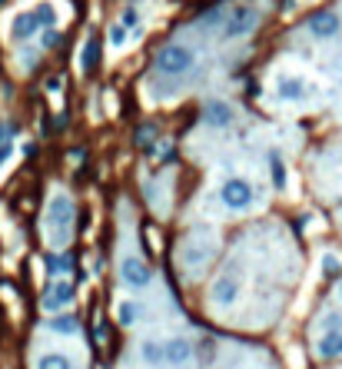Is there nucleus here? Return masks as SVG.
I'll list each match as a JSON object with an SVG mask.
<instances>
[{
  "mask_svg": "<svg viewBox=\"0 0 342 369\" xmlns=\"http://www.w3.org/2000/svg\"><path fill=\"white\" fill-rule=\"evenodd\" d=\"M80 330V320L76 316H57V320H50V333H57V336H74Z\"/></svg>",
  "mask_w": 342,
  "mask_h": 369,
  "instance_id": "20",
  "label": "nucleus"
},
{
  "mask_svg": "<svg viewBox=\"0 0 342 369\" xmlns=\"http://www.w3.org/2000/svg\"><path fill=\"white\" fill-rule=\"evenodd\" d=\"M120 27L124 30H140V14H136V7H126L124 17H120Z\"/></svg>",
  "mask_w": 342,
  "mask_h": 369,
  "instance_id": "24",
  "label": "nucleus"
},
{
  "mask_svg": "<svg viewBox=\"0 0 342 369\" xmlns=\"http://www.w3.org/2000/svg\"><path fill=\"white\" fill-rule=\"evenodd\" d=\"M236 120V110L229 107L226 100H206L203 103V123L213 126V130H223V126H229Z\"/></svg>",
  "mask_w": 342,
  "mask_h": 369,
  "instance_id": "8",
  "label": "nucleus"
},
{
  "mask_svg": "<svg viewBox=\"0 0 342 369\" xmlns=\"http://www.w3.org/2000/svg\"><path fill=\"white\" fill-rule=\"evenodd\" d=\"M163 356H166V363L170 366H186V363L193 360V343L186 340V336H173L170 343H163Z\"/></svg>",
  "mask_w": 342,
  "mask_h": 369,
  "instance_id": "9",
  "label": "nucleus"
},
{
  "mask_svg": "<svg viewBox=\"0 0 342 369\" xmlns=\"http://www.w3.org/2000/svg\"><path fill=\"white\" fill-rule=\"evenodd\" d=\"M209 296H213V303H216V306H233V300L239 296V283L233 280V276H219V280L213 283Z\"/></svg>",
  "mask_w": 342,
  "mask_h": 369,
  "instance_id": "11",
  "label": "nucleus"
},
{
  "mask_svg": "<svg viewBox=\"0 0 342 369\" xmlns=\"http://www.w3.org/2000/svg\"><path fill=\"white\" fill-rule=\"evenodd\" d=\"M213 250H216V240H213V233H206V230H196V233L186 240L183 253H180L183 270L190 273V276H200L203 266L213 260Z\"/></svg>",
  "mask_w": 342,
  "mask_h": 369,
  "instance_id": "3",
  "label": "nucleus"
},
{
  "mask_svg": "<svg viewBox=\"0 0 342 369\" xmlns=\"http://www.w3.org/2000/svg\"><path fill=\"white\" fill-rule=\"evenodd\" d=\"M136 316H140V310H136L134 300H120V303H116V320H120V326H134Z\"/></svg>",
  "mask_w": 342,
  "mask_h": 369,
  "instance_id": "21",
  "label": "nucleus"
},
{
  "mask_svg": "<svg viewBox=\"0 0 342 369\" xmlns=\"http://www.w3.org/2000/svg\"><path fill=\"white\" fill-rule=\"evenodd\" d=\"M40 30L37 24V14L34 10H27V14H17V20H14V27H10V37L17 40V44H27L34 34Z\"/></svg>",
  "mask_w": 342,
  "mask_h": 369,
  "instance_id": "12",
  "label": "nucleus"
},
{
  "mask_svg": "<svg viewBox=\"0 0 342 369\" xmlns=\"http://www.w3.org/2000/svg\"><path fill=\"white\" fill-rule=\"evenodd\" d=\"M74 216L76 206L67 193H54L47 203V213H44V233H47L50 246H67L70 236H74Z\"/></svg>",
  "mask_w": 342,
  "mask_h": 369,
  "instance_id": "1",
  "label": "nucleus"
},
{
  "mask_svg": "<svg viewBox=\"0 0 342 369\" xmlns=\"http://www.w3.org/2000/svg\"><path fill=\"white\" fill-rule=\"evenodd\" d=\"M156 136H160V126L143 123L140 130H136V146H140L143 153H153V150H156Z\"/></svg>",
  "mask_w": 342,
  "mask_h": 369,
  "instance_id": "17",
  "label": "nucleus"
},
{
  "mask_svg": "<svg viewBox=\"0 0 342 369\" xmlns=\"http://www.w3.org/2000/svg\"><path fill=\"white\" fill-rule=\"evenodd\" d=\"M110 47H126V30L120 27V24H114V27H110Z\"/></svg>",
  "mask_w": 342,
  "mask_h": 369,
  "instance_id": "26",
  "label": "nucleus"
},
{
  "mask_svg": "<svg viewBox=\"0 0 342 369\" xmlns=\"http://www.w3.org/2000/svg\"><path fill=\"white\" fill-rule=\"evenodd\" d=\"M10 156H14V143H10V140H0V166L7 163Z\"/></svg>",
  "mask_w": 342,
  "mask_h": 369,
  "instance_id": "27",
  "label": "nucleus"
},
{
  "mask_svg": "<svg viewBox=\"0 0 342 369\" xmlns=\"http://www.w3.org/2000/svg\"><path fill=\"white\" fill-rule=\"evenodd\" d=\"M342 27V20L336 17V14H329V10H323V14H313L309 17V34H313L316 40H329L336 37Z\"/></svg>",
  "mask_w": 342,
  "mask_h": 369,
  "instance_id": "10",
  "label": "nucleus"
},
{
  "mask_svg": "<svg viewBox=\"0 0 342 369\" xmlns=\"http://www.w3.org/2000/svg\"><path fill=\"white\" fill-rule=\"evenodd\" d=\"M273 186L276 190H286V166L276 153H273Z\"/></svg>",
  "mask_w": 342,
  "mask_h": 369,
  "instance_id": "23",
  "label": "nucleus"
},
{
  "mask_svg": "<svg viewBox=\"0 0 342 369\" xmlns=\"http://www.w3.org/2000/svg\"><path fill=\"white\" fill-rule=\"evenodd\" d=\"M44 266H47V273L57 280V276L74 270V256H70V253H47V256H44Z\"/></svg>",
  "mask_w": 342,
  "mask_h": 369,
  "instance_id": "15",
  "label": "nucleus"
},
{
  "mask_svg": "<svg viewBox=\"0 0 342 369\" xmlns=\"http://www.w3.org/2000/svg\"><path fill=\"white\" fill-rule=\"evenodd\" d=\"M0 140H10V126L0 120Z\"/></svg>",
  "mask_w": 342,
  "mask_h": 369,
  "instance_id": "30",
  "label": "nucleus"
},
{
  "mask_svg": "<svg viewBox=\"0 0 342 369\" xmlns=\"http://www.w3.org/2000/svg\"><path fill=\"white\" fill-rule=\"evenodd\" d=\"M60 44V30L57 27H50V30H44V34H40V47L44 50H54Z\"/></svg>",
  "mask_w": 342,
  "mask_h": 369,
  "instance_id": "25",
  "label": "nucleus"
},
{
  "mask_svg": "<svg viewBox=\"0 0 342 369\" xmlns=\"http://www.w3.org/2000/svg\"><path fill=\"white\" fill-rule=\"evenodd\" d=\"M153 67L160 77H170V80H180L183 74H190L196 67V54H193L186 44H166V47L156 54Z\"/></svg>",
  "mask_w": 342,
  "mask_h": 369,
  "instance_id": "2",
  "label": "nucleus"
},
{
  "mask_svg": "<svg viewBox=\"0 0 342 369\" xmlns=\"http://www.w3.org/2000/svg\"><path fill=\"white\" fill-rule=\"evenodd\" d=\"M96 60H100V40L90 37V40H86V47H84V57H80V67H84V74H94Z\"/></svg>",
  "mask_w": 342,
  "mask_h": 369,
  "instance_id": "19",
  "label": "nucleus"
},
{
  "mask_svg": "<svg viewBox=\"0 0 342 369\" xmlns=\"http://www.w3.org/2000/svg\"><path fill=\"white\" fill-rule=\"evenodd\" d=\"M37 24H40V30H50V27H57V10L50 7V4H40L37 10Z\"/></svg>",
  "mask_w": 342,
  "mask_h": 369,
  "instance_id": "22",
  "label": "nucleus"
},
{
  "mask_svg": "<svg viewBox=\"0 0 342 369\" xmlns=\"http://www.w3.org/2000/svg\"><path fill=\"white\" fill-rule=\"evenodd\" d=\"M76 296V286L70 280H54L47 283V290H44V296H40V306L47 313H60V310H67L70 303H74Z\"/></svg>",
  "mask_w": 342,
  "mask_h": 369,
  "instance_id": "6",
  "label": "nucleus"
},
{
  "mask_svg": "<svg viewBox=\"0 0 342 369\" xmlns=\"http://www.w3.org/2000/svg\"><path fill=\"white\" fill-rule=\"evenodd\" d=\"M256 27H259V10L249 7V4H236L233 10H226L219 34H223L226 40H236V37H246V34H253Z\"/></svg>",
  "mask_w": 342,
  "mask_h": 369,
  "instance_id": "4",
  "label": "nucleus"
},
{
  "mask_svg": "<svg viewBox=\"0 0 342 369\" xmlns=\"http://www.w3.org/2000/svg\"><path fill=\"white\" fill-rule=\"evenodd\" d=\"M323 270H326V276H336V273H339V263H336V256H326Z\"/></svg>",
  "mask_w": 342,
  "mask_h": 369,
  "instance_id": "28",
  "label": "nucleus"
},
{
  "mask_svg": "<svg viewBox=\"0 0 342 369\" xmlns=\"http://www.w3.org/2000/svg\"><path fill=\"white\" fill-rule=\"evenodd\" d=\"M219 200H223L226 210L243 213V210H249V206L256 203V190H253V183H249L246 176H229L226 183L219 186Z\"/></svg>",
  "mask_w": 342,
  "mask_h": 369,
  "instance_id": "5",
  "label": "nucleus"
},
{
  "mask_svg": "<svg viewBox=\"0 0 342 369\" xmlns=\"http://www.w3.org/2000/svg\"><path fill=\"white\" fill-rule=\"evenodd\" d=\"M140 356H143V363H146V366H153V369L166 366V356H163V343H156V340H143Z\"/></svg>",
  "mask_w": 342,
  "mask_h": 369,
  "instance_id": "16",
  "label": "nucleus"
},
{
  "mask_svg": "<svg viewBox=\"0 0 342 369\" xmlns=\"http://www.w3.org/2000/svg\"><path fill=\"white\" fill-rule=\"evenodd\" d=\"M339 300H342V286H339Z\"/></svg>",
  "mask_w": 342,
  "mask_h": 369,
  "instance_id": "31",
  "label": "nucleus"
},
{
  "mask_svg": "<svg viewBox=\"0 0 342 369\" xmlns=\"http://www.w3.org/2000/svg\"><path fill=\"white\" fill-rule=\"evenodd\" d=\"M309 93V84L303 77H283L279 80V97L283 100H303Z\"/></svg>",
  "mask_w": 342,
  "mask_h": 369,
  "instance_id": "14",
  "label": "nucleus"
},
{
  "mask_svg": "<svg viewBox=\"0 0 342 369\" xmlns=\"http://www.w3.org/2000/svg\"><path fill=\"white\" fill-rule=\"evenodd\" d=\"M120 276H124L126 286H134V290H143V286H150L153 270L140 260V256H124V263H120Z\"/></svg>",
  "mask_w": 342,
  "mask_h": 369,
  "instance_id": "7",
  "label": "nucleus"
},
{
  "mask_svg": "<svg viewBox=\"0 0 342 369\" xmlns=\"http://www.w3.org/2000/svg\"><path fill=\"white\" fill-rule=\"evenodd\" d=\"M316 356H323V360H336V356H342V333L339 330L323 333V336L316 340Z\"/></svg>",
  "mask_w": 342,
  "mask_h": 369,
  "instance_id": "13",
  "label": "nucleus"
},
{
  "mask_svg": "<svg viewBox=\"0 0 342 369\" xmlns=\"http://www.w3.org/2000/svg\"><path fill=\"white\" fill-rule=\"evenodd\" d=\"M37 369H76L67 353H44L37 360Z\"/></svg>",
  "mask_w": 342,
  "mask_h": 369,
  "instance_id": "18",
  "label": "nucleus"
},
{
  "mask_svg": "<svg viewBox=\"0 0 342 369\" xmlns=\"http://www.w3.org/2000/svg\"><path fill=\"white\" fill-rule=\"evenodd\" d=\"M37 64V50H24V70H30Z\"/></svg>",
  "mask_w": 342,
  "mask_h": 369,
  "instance_id": "29",
  "label": "nucleus"
}]
</instances>
